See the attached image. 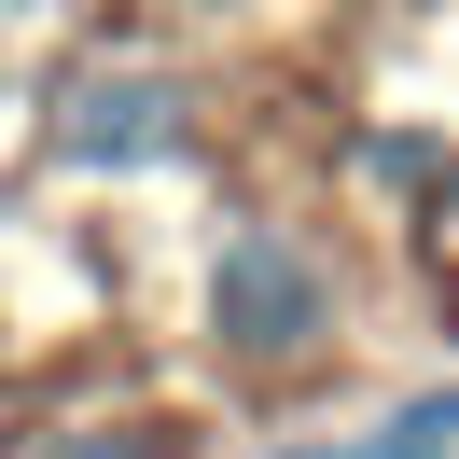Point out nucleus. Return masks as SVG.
Listing matches in <instances>:
<instances>
[{
    "mask_svg": "<svg viewBox=\"0 0 459 459\" xmlns=\"http://www.w3.org/2000/svg\"><path fill=\"white\" fill-rule=\"evenodd\" d=\"M42 459H168V446H140V431H84V446H42Z\"/></svg>",
    "mask_w": 459,
    "mask_h": 459,
    "instance_id": "4",
    "label": "nucleus"
},
{
    "mask_svg": "<svg viewBox=\"0 0 459 459\" xmlns=\"http://www.w3.org/2000/svg\"><path fill=\"white\" fill-rule=\"evenodd\" d=\"M459 446V390H431V403H403L390 431H376V459H446Z\"/></svg>",
    "mask_w": 459,
    "mask_h": 459,
    "instance_id": "3",
    "label": "nucleus"
},
{
    "mask_svg": "<svg viewBox=\"0 0 459 459\" xmlns=\"http://www.w3.org/2000/svg\"><path fill=\"white\" fill-rule=\"evenodd\" d=\"M209 334H223L237 362H307V348L334 334V279H320V251L279 237V223H237L223 264H209Z\"/></svg>",
    "mask_w": 459,
    "mask_h": 459,
    "instance_id": "1",
    "label": "nucleus"
},
{
    "mask_svg": "<svg viewBox=\"0 0 459 459\" xmlns=\"http://www.w3.org/2000/svg\"><path fill=\"white\" fill-rule=\"evenodd\" d=\"M56 153L70 168H168L181 153V84L168 70H84L56 98Z\"/></svg>",
    "mask_w": 459,
    "mask_h": 459,
    "instance_id": "2",
    "label": "nucleus"
}]
</instances>
